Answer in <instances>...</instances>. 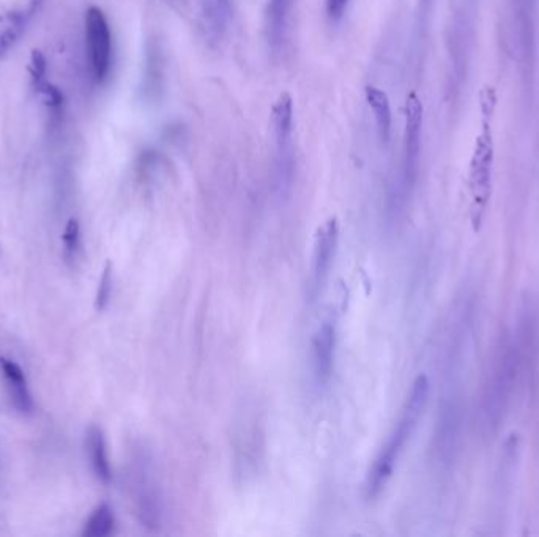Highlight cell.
Wrapping results in <instances>:
<instances>
[{
    "mask_svg": "<svg viewBox=\"0 0 539 537\" xmlns=\"http://www.w3.org/2000/svg\"><path fill=\"white\" fill-rule=\"evenodd\" d=\"M44 0H30L29 5L25 6V10L13 13L6 18V25L0 30V55L5 54L8 49L15 46V43L18 42L25 27L29 24L30 19L35 16L36 12L40 10Z\"/></svg>",
    "mask_w": 539,
    "mask_h": 537,
    "instance_id": "cell-12",
    "label": "cell"
},
{
    "mask_svg": "<svg viewBox=\"0 0 539 537\" xmlns=\"http://www.w3.org/2000/svg\"><path fill=\"white\" fill-rule=\"evenodd\" d=\"M62 241H64V257H65L66 262L76 260L79 251H81V227H79L78 220L68 221L64 235H62Z\"/></svg>",
    "mask_w": 539,
    "mask_h": 537,
    "instance_id": "cell-16",
    "label": "cell"
},
{
    "mask_svg": "<svg viewBox=\"0 0 539 537\" xmlns=\"http://www.w3.org/2000/svg\"><path fill=\"white\" fill-rule=\"evenodd\" d=\"M232 18V0H202V19L211 40H220Z\"/></svg>",
    "mask_w": 539,
    "mask_h": 537,
    "instance_id": "cell-13",
    "label": "cell"
},
{
    "mask_svg": "<svg viewBox=\"0 0 539 537\" xmlns=\"http://www.w3.org/2000/svg\"><path fill=\"white\" fill-rule=\"evenodd\" d=\"M0 370L4 374L6 391L10 395L13 406L23 415H29L34 410V399L30 395L29 383L24 370L12 359L0 358Z\"/></svg>",
    "mask_w": 539,
    "mask_h": 537,
    "instance_id": "cell-10",
    "label": "cell"
},
{
    "mask_svg": "<svg viewBox=\"0 0 539 537\" xmlns=\"http://www.w3.org/2000/svg\"><path fill=\"white\" fill-rule=\"evenodd\" d=\"M111 292H113V267H111V263H108L103 269L102 279L98 284L95 298L96 311H103L108 306Z\"/></svg>",
    "mask_w": 539,
    "mask_h": 537,
    "instance_id": "cell-17",
    "label": "cell"
},
{
    "mask_svg": "<svg viewBox=\"0 0 539 537\" xmlns=\"http://www.w3.org/2000/svg\"><path fill=\"white\" fill-rule=\"evenodd\" d=\"M338 221L335 218L325 222L324 226L318 229V239H316V249H314V260H312L311 278V297L318 298V293L322 292L329 268L335 257L336 245H338Z\"/></svg>",
    "mask_w": 539,
    "mask_h": 537,
    "instance_id": "cell-6",
    "label": "cell"
},
{
    "mask_svg": "<svg viewBox=\"0 0 539 537\" xmlns=\"http://www.w3.org/2000/svg\"><path fill=\"white\" fill-rule=\"evenodd\" d=\"M30 73H32V79H34L35 89L36 87H40L43 83H46V60H44L40 51H32Z\"/></svg>",
    "mask_w": 539,
    "mask_h": 537,
    "instance_id": "cell-18",
    "label": "cell"
},
{
    "mask_svg": "<svg viewBox=\"0 0 539 537\" xmlns=\"http://www.w3.org/2000/svg\"><path fill=\"white\" fill-rule=\"evenodd\" d=\"M85 448L89 454L90 468L95 474V478L103 483H109L113 481V470L109 464L108 446L103 430L98 425H90L87 430V440Z\"/></svg>",
    "mask_w": 539,
    "mask_h": 537,
    "instance_id": "cell-11",
    "label": "cell"
},
{
    "mask_svg": "<svg viewBox=\"0 0 539 537\" xmlns=\"http://www.w3.org/2000/svg\"><path fill=\"white\" fill-rule=\"evenodd\" d=\"M427 397H429V380L426 376H419L415 380L412 391L408 395L399 423L393 430V434L389 436L385 448L378 454L376 464L372 466L371 473L368 476L366 492H368L369 498L377 496L384 489L385 483H388L389 476L393 474L396 462L399 459L402 449L407 444L410 436H412L414 430L418 425L419 419L423 416L426 404H427Z\"/></svg>",
    "mask_w": 539,
    "mask_h": 537,
    "instance_id": "cell-2",
    "label": "cell"
},
{
    "mask_svg": "<svg viewBox=\"0 0 539 537\" xmlns=\"http://www.w3.org/2000/svg\"><path fill=\"white\" fill-rule=\"evenodd\" d=\"M134 502L139 519L149 528H158L162 519V500L153 479L147 468H139V478L134 483Z\"/></svg>",
    "mask_w": 539,
    "mask_h": 537,
    "instance_id": "cell-8",
    "label": "cell"
},
{
    "mask_svg": "<svg viewBox=\"0 0 539 537\" xmlns=\"http://www.w3.org/2000/svg\"><path fill=\"white\" fill-rule=\"evenodd\" d=\"M366 102L371 106L377 125L378 138L384 143H388L391 138V106H389L388 96L382 90L368 85L365 90Z\"/></svg>",
    "mask_w": 539,
    "mask_h": 537,
    "instance_id": "cell-14",
    "label": "cell"
},
{
    "mask_svg": "<svg viewBox=\"0 0 539 537\" xmlns=\"http://www.w3.org/2000/svg\"><path fill=\"white\" fill-rule=\"evenodd\" d=\"M481 106V132L475 142L474 155L470 161L468 186L472 192V224L475 232H478L485 221V210L491 199L492 168H494V134L492 119L497 104L495 90L485 85L479 95Z\"/></svg>",
    "mask_w": 539,
    "mask_h": 537,
    "instance_id": "cell-1",
    "label": "cell"
},
{
    "mask_svg": "<svg viewBox=\"0 0 539 537\" xmlns=\"http://www.w3.org/2000/svg\"><path fill=\"white\" fill-rule=\"evenodd\" d=\"M348 2L350 0H325V8H327L329 21H333V23L341 21L344 13L348 10Z\"/></svg>",
    "mask_w": 539,
    "mask_h": 537,
    "instance_id": "cell-19",
    "label": "cell"
},
{
    "mask_svg": "<svg viewBox=\"0 0 539 537\" xmlns=\"http://www.w3.org/2000/svg\"><path fill=\"white\" fill-rule=\"evenodd\" d=\"M271 126L276 142V181L279 192H286L294 175L292 132H294V102L289 93H281L271 109Z\"/></svg>",
    "mask_w": 539,
    "mask_h": 537,
    "instance_id": "cell-3",
    "label": "cell"
},
{
    "mask_svg": "<svg viewBox=\"0 0 539 537\" xmlns=\"http://www.w3.org/2000/svg\"><path fill=\"white\" fill-rule=\"evenodd\" d=\"M423 132V104L416 93H410L406 103V143H404V183L412 188L416 180Z\"/></svg>",
    "mask_w": 539,
    "mask_h": 537,
    "instance_id": "cell-5",
    "label": "cell"
},
{
    "mask_svg": "<svg viewBox=\"0 0 539 537\" xmlns=\"http://www.w3.org/2000/svg\"><path fill=\"white\" fill-rule=\"evenodd\" d=\"M336 331L331 322L322 323L312 340V359L314 372L320 383H327L333 372L335 363Z\"/></svg>",
    "mask_w": 539,
    "mask_h": 537,
    "instance_id": "cell-9",
    "label": "cell"
},
{
    "mask_svg": "<svg viewBox=\"0 0 539 537\" xmlns=\"http://www.w3.org/2000/svg\"><path fill=\"white\" fill-rule=\"evenodd\" d=\"M294 0H267L265 5V38L270 49L279 54L288 40L289 21Z\"/></svg>",
    "mask_w": 539,
    "mask_h": 537,
    "instance_id": "cell-7",
    "label": "cell"
},
{
    "mask_svg": "<svg viewBox=\"0 0 539 537\" xmlns=\"http://www.w3.org/2000/svg\"><path fill=\"white\" fill-rule=\"evenodd\" d=\"M114 513L109 504H100L98 508L90 513L89 519L85 522L83 536L84 537H106L114 532Z\"/></svg>",
    "mask_w": 539,
    "mask_h": 537,
    "instance_id": "cell-15",
    "label": "cell"
},
{
    "mask_svg": "<svg viewBox=\"0 0 539 537\" xmlns=\"http://www.w3.org/2000/svg\"><path fill=\"white\" fill-rule=\"evenodd\" d=\"M85 40L93 78L103 83L109 74L113 62V35L108 19L96 6H90L85 13Z\"/></svg>",
    "mask_w": 539,
    "mask_h": 537,
    "instance_id": "cell-4",
    "label": "cell"
}]
</instances>
